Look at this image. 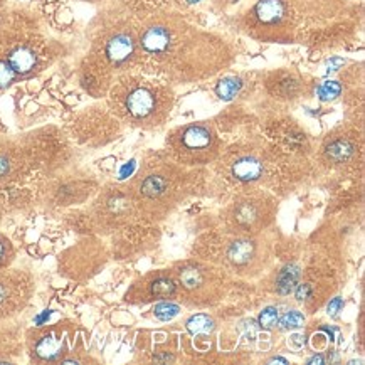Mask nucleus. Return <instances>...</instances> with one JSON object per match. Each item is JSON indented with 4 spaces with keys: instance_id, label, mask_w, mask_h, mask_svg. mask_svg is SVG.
Here are the masks:
<instances>
[{
    "instance_id": "bb28decb",
    "label": "nucleus",
    "mask_w": 365,
    "mask_h": 365,
    "mask_svg": "<svg viewBox=\"0 0 365 365\" xmlns=\"http://www.w3.org/2000/svg\"><path fill=\"white\" fill-rule=\"evenodd\" d=\"M0 21H2V6H0Z\"/></svg>"
},
{
    "instance_id": "1a4fd4ad",
    "label": "nucleus",
    "mask_w": 365,
    "mask_h": 365,
    "mask_svg": "<svg viewBox=\"0 0 365 365\" xmlns=\"http://www.w3.org/2000/svg\"><path fill=\"white\" fill-rule=\"evenodd\" d=\"M34 292V282L24 271L0 269V320L17 315Z\"/></svg>"
},
{
    "instance_id": "20e7f679",
    "label": "nucleus",
    "mask_w": 365,
    "mask_h": 365,
    "mask_svg": "<svg viewBox=\"0 0 365 365\" xmlns=\"http://www.w3.org/2000/svg\"><path fill=\"white\" fill-rule=\"evenodd\" d=\"M177 293L185 303L194 307H207L216 303L224 294V276L197 261H185L177 266L174 273Z\"/></svg>"
},
{
    "instance_id": "f03ea898",
    "label": "nucleus",
    "mask_w": 365,
    "mask_h": 365,
    "mask_svg": "<svg viewBox=\"0 0 365 365\" xmlns=\"http://www.w3.org/2000/svg\"><path fill=\"white\" fill-rule=\"evenodd\" d=\"M185 177L189 175L172 163H153L140 172L130 190L140 209L150 214L167 212L184 197Z\"/></svg>"
},
{
    "instance_id": "5701e85b",
    "label": "nucleus",
    "mask_w": 365,
    "mask_h": 365,
    "mask_svg": "<svg viewBox=\"0 0 365 365\" xmlns=\"http://www.w3.org/2000/svg\"><path fill=\"white\" fill-rule=\"evenodd\" d=\"M180 308L174 305V303H162V305H157L155 307V317L160 318V320H170L172 317H175L177 313H179Z\"/></svg>"
},
{
    "instance_id": "4468645a",
    "label": "nucleus",
    "mask_w": 365,
    "mask_h": 365,
    "mask_svg": "<svg viewBox=\"0 0 365 365\" xmlns=\"http://www.w3.org/2000/svg\"><path fill=\"white\" fill-rule=\"evenodd\" d=\"M226 259L231 264V268L236 269L237 273H250V271H255L261 263L259 246H257L255 240H250L247 236L237 237L236 241L229 245Z\"/></svg>"
},
{
    "instance_id": "f8f14e48",
    "label": "nucleus",
    "mask_w": 365,
    "mask_h": 365,
    "mask_svg": "<svg viewBox=\"0 0 365 365\" xmlns=\"http://www.w3.org/2000/svg\"><path fill=\"white\" fill-rule=\"evenodd\" d=\"M177 294V283L174 274H167L158 271L145 276L142 282L135 283L130 293H126V299L135 303H147L153 299H165Z\"/></svg>"
},
{
    "instance_id": "9b49d317",
    "label": "nucleus",
    "mask_w": 365,
    "mask_h": 365,
    "mask_svg": "<svg viewBox=\"0 0 365 365\" xmlns=\"http://www.w3.org/2000/svg\"><path fill=\"white\" fill-rule=\"evenodd\" d=\"M264 160L256 150H234L226 162L227 177L241 185H252L263 180Z\"/></svg>"
},
{
    "instance_id": "9d476101",
    "label": "nucleus",
    "mask_w": 365,
    "mask_h": 365,
    "mask_svg": "<svg viewBox=\"0 0 365 365\" xmlns=\"http://www.w3.org/2000/svg\"><path fill=\"white\" fill-rule=\"evenodd\" d=\"M138 51L147 58L165 59L177 42L175 29L165 21H153L140 31Z\"/></svg>"
},
{
    "instance_id": "2eb2a0df",
    "label": "nucleus",
    "mask_w": 365,
    "mask_h": 365,
    "mask_svg": "<svg viewBox=\"0 0 365 365\" xmlns=\"http://www.w3.org/2000/svg\"><path fill=\"white\" fill-rule=\"evenodd\" d=\"M6 61L16 76L26 78L34 73L37 66H39V54H37L34 46H31L29 42H16V44L9 48Z\"/></svg>"
},
{
    "instance_id": "7ed1b4c3",
    "label": "nucleus",
    "mask_w": 365,
    "mask_h": 365,
    "mask_svg": "<svg viewBox=\"0 0 365 365\" xmlns=\"http://www.w3.org/2000/svg\"><path fill=\"white\" fill-rule=\"evenodd\" d=\"M167 148L180 165H207L221 153V140L212 125L197 121L172 130L167 138Z\"/></svg>"
},
{
    "instance_id": "aec40b11",
    "label": "nucleus",
    "mask_w": 365,
    "mask_h": 365,
    "mask_svg": "<svg viewBox=\"0 0 365 365\" xmlns=\"http://www.w3.org/2000/svg\"><path fill=\"white\" fill-rule=\"evenodd\" d=\"M212 329H214V322L210 320L207 315H195L187 322V330H189L192 335H197L200 331L209 334Z\"/></svg>"
},
{
    "instance_id": "b1692460",
    "label": "nucleus",
    "mask_w": 365,
    "mask_h": 365,
    "mask_svg": "<svg viewBox=\"0 0 365 365\" xmlns=\"http://www.w3.org/2000/svg\"><path fill=\"white\" fill-rule=\"evenodd\" d=\"M276 322H278V310H276V308H266V310L261 312L259 325L263 327V329L266 330L273 329Z\"/></svg>"
},
{
    "instance_id": "412c9836",
    "label": "nucleus",
    "mask_w": 365,
    "mask_h": 365,
    "mask_svg": "<svg viewBox=\"0 0 365 365\" xmlns=\"http://www.w3.org/2000/svg\"><path fill=\"white\" fill-rule=\"evenodd\" d=\"M14 256H16V251H14L12 242L4 234H0V269L9 268L12 264Z\"/></svg>"
},
{
    "instance_id": "39448f33",
    "label": "nucleus",
    "mask_w": 365,
    "mask_h": 365,
    "mask_svg": "<svg viewBox=\"0 0 365 365\" xmlns=\"http://www.w3.org/2000/svg\"><path fill=\"white\" fill-rule=\"evenodd\" d=\"M278 204L266 194H245L229 207V224L242 236L256 234L273 221Z\"/></svg>"
},
{
    "instance_id": "0eeeda50",
    "label": "nucleus",
    "mask_w": 365,
    "mask_h": 365,
    "mask_svg": "<svg viewBox=\"0 0 365 365\" xmlns=\"http://www.w3.org/2000/svg\"><path fill=\"white\" fill-rule=\"evenodd\" d=\"M95 46L96 59L108 69H125L138 56L137 36L126 26H115L101 32Z\"/></svg>"
},
{
    "instance_id": "ddd939ff",
    "label": "nucleus",
    "mask_w": 365,
    "mask_h": 365,
    "mask_svg": "<svg viewBox=\"0 0 365 365\" xmlns=\"http://www.w3.org/2000/svg\"><path fill=\"white\" fill-rule=\"evenodd\" d=\"M357 155V138L347 132L329 135L322 147V160L329 167H340Z\"/></svg>"
},
{
    "instance_id": "423d86ee",
    "label": "nucleus",
    "mask_w": 365,
    "mask_h": 365,
    "mask_svg": "<svg viewBox=\"0 0 365 365\" xmlns=\"http://www.w3.org/2000/svg\"><path fill=\"white\" fill-rule=\"evenodd\" d=\"M73 325L54 324L31 330L27 334V350L36 364L63 362L68 357L73 341Z\"/></svg>"
},
{
    "instance_id": "f257e3e1",
    "label": "nucleus",
    "mask_w": 365,
    "mask_h": 365,
    "mask_svg": "<svg viewBox=\"0 0 365 365\" xmlns=\"http://www.w3.org/2000/svg\"><path fill=\"white\" fill-rule=\"evenodd\" d=\"M110 105L126 123L140 128H155L170 113L174 95L160 83L142 76H125L111 88Z\"/></svg>"
},
{
    "instance_id": "393cba45",
    "label": "nucleus",
    "mask_w": 365,
    "mask_h": 365,
    "mask_svg": "<svg viewBox=\"0 0 365 365\" xmlns=\"http://www.w3.org/2000/svg\"><path fill=\"white\" fill-rule=\"evenodd\" d=\"M303 322H305V317H303L302 313H299V312H288L287 315L283 317L282 325H283V329L293 330V329H298V327H302Z\"/></svg>"
},
{
    "instance_id": "6e6552de",
    "label": "nucleus",
    "mask_w": 365,
    "mask_h": 365,
    "mask_svg": "<svg viewBox=\"0 0 365 365\" xmlns=\"http://www.w3.org/2000/svg\"><path fill=\"white\" fill-rule=\"evenodd\" d=\"M137 209L138 204L130 187L128 189L108 187L96 199L93 212H95V221L98 226L105 229V231H111V229H116L128 221Z\"/></svg>"
},
{
    "instance_id": "f3484780",
    "label": "nucleus",
    "mask_w": 365,
    "mask_h": 365,
    "mask_svg": "<svg viewBox=\"0 0 365 365\" xmlns=\"http://www.w3.org/2000/svg\"><path fill=\"white\" fill-rule=\"evenodd\" d=\"M299 278V269L297 266H287L282 273L278 276V282H276V288L282 294H288L293 292L294 287H297V282Z\"/></svg>"
},
{
    "instance_id": "4be33fe9",
    "label": "nucleus",
    "mask_w": 365,
    "mask_h": 365,
    "mask_svg": "<svg viewBox=\"0 0 365 365\" xmlns=\"http://www.w3.org/2000/svg\"><path fill=\"white\" fill-rule=\"evenodd\" d=\"M17 76L14 74L12 68L9 66V63L6 61V58H0V90H4V88L11 86L14 83V79Z\"/></svg>"
},
{
    "instance_id": "a878e982",
    "label": "nucleus",
    "mask_w": 365,
    "mask_h": 365,
    "mask_svg": "<svg viewBox=\"0 0 365 365\" xmlns=\"http://www.w3.org/2000/svg\"><path fill=\"white\" fill-rule=\"evenodd\" d=\"M340 308H341V299L340 298H335L334 302H331L330 305H329V313H331V315H335V313L339 312Z\"/></svg>"
},
{
    "instance_id": "dca6fc26",
    "label": "nucleus",
    "mask_w": 365,
    "mask_h": 365,
    "mask_svg": "<svg viewBox=\"0 0 365 365\" xmlns=\"http://www.w3.org/2000/svg\"><path fill=\"white\" fill-rule=\"evenodd\" d=\"M252 19L264 29H276L288 19V7L283 0H259L252 9Z\"/></svg>"
},
{
    "instance_id": "6ab92c4d",
    "label": "nucleus",
    "mask_w": 365,
    "mask_h": 365,
    "mask_svg": "<svg viewBox=\"0 0 365 365\" xmlns=\"http://www.w3.org/2000/svg\"><path fill=\"white\" fill-rule=\"evenodd\" d=\"M16 172V158L9 150L0 148V182H6Z\"/></svg>"
},
{
    "instance_id": "a211bd4d",
    "label": "nucleus",
    "mask_w": 365,
    "mask_h": 365,
    "mask_svg": "<svg viewBox=\"0 0 365 365\" xmlns=\"http://www.w3.org/2000/svg\"><path fill=\"white\" fill-rule=\"evenodd\" d=\"M241 86H242V81L240 78L229 76V78L221 79V81L217 83L216 93L221 100H231V98H234L237 93H240Z\"/></svg>"
}]
</instances>
